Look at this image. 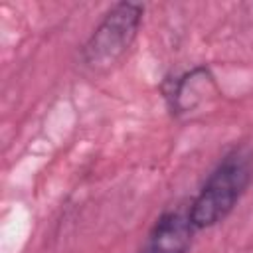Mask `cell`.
Instances as JSON below:
<instances>
[{"label":"cell","mask_w":253,"mask_h":253,"mask_svg":"<svg viewBox=\"0 0 253 253\" xmlns=\"http://www.w3.org/2000/svg\"><path fill=\"white\" fill-rule=\"evenodd\" d=\"M253 180V154L247 146H235L211 170L198 196L190 204L188 219L194 229H208L223 221Z\"/></svg>","instance_id":"obj_1"},{"label":"cell","mask_w":253,"mask_h":253,"mask_svg":"<svg viewBox=\"0 0 253 253\" xmlns=\"http://www.w3.org/2000/svg\"><path fill=\"white\" fill-rule=\"evenodd\" d=\"M144 6L138 2L113 4L81 47V61L95 73L115 67L130 49L142 24Z\"/></svg>","instance_id":"obj_2"},{"label":"cell","mask_w":253,"mask_h":253,"mask_svg":"<svg viewBox=\"0 0 253 253\" xmlns=\"http://www.w3.org/2000/svg\"><path fill=\"white\" fill-rule=\"evenodd\" d=\"M194 231L188 213L164 211L150 227L140 253H188Z\"/></svg>","instance_id":"obj_3"}]
</instances>
